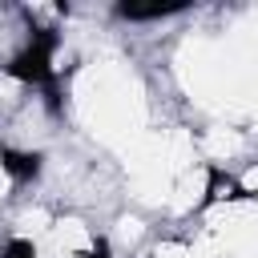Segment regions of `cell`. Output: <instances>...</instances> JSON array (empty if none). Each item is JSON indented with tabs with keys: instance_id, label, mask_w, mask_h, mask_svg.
Wrapping results in <instances>:
<instances>
[{
	"instance_id": "cell-5",
	"label": "cell",
	"mask_w": 258,
	"mask_h": 258,
	"mask_svg": "<svg viewBox=\"0 0 258 258\" xmlns=\"http://www.w3.org/2000/svg\"><path fill=\"white\" fill-rule=\"evenodd\" d=\"M89 258H113V254H109V242H105V238H97V242H93V254H89Z\"/></svg>"
},
{
	"instance_id": "cell-3",
	"label": "cell",
	"mask_w": 258,
	"mask_h": 258,
	"mask_svg": "<svg viewBox=\"0 0 258 258\" xmlns=\"http://www.w3.org/2000/svg\"><path fill=\"white\" fill-rule=\"evenodd\" d=\"M185 12V4H153V8H137V4H117L121 20H161V16H177Z\"/></svg>"
},
{
	"instance_id": "cell-2",
	"label": "cell",
	"mask_w": 258,
	"mask_h": 258,
	"mask_svg": "<svg viewBox=\"0 0 258 258\" xmlns=\"http://www.w3.org/2000/svg\"><path fill=\"white\" fill-rule=\"evenodd\" d=\"M0 169L16 181V185H28V181H36L40 177V169H44V157L36 153V149H0Z\"/></svg>"
},
{
	"instance_id": "cell-4",
	"label": "cell",
	"mask_w": 258,
	"mask_h": 258,
	"mask_svg": "<svg viewBox=\"0 0 258 258\" xmlns=\"http://www.w3.org/2000/svg\"><path fill=\"white\" fill-rule=\"evenodd\" d=\"M0 258H36V246L28 238H8L0 246Z\"/></svg>"
},
{
	"instance_id": "cell-1",
	"label": "cell",
	"mask_w": 258,
	"mask_h": 258,
	"mask_svg": "<svg viewBox=\"0 0 258 258\" xmlns=\"http://www.w3.org/2000/svg\"><path fill=\"white\" fill-rule=\"evenodd\" d=\"M56 44H60L56 28H32L28 44L4 64L8 77H16L20 85L40 89V93H44V105H48L52 113H60V89H56V64H52V60H56Z\"/></svg>"
}]
</instances>
